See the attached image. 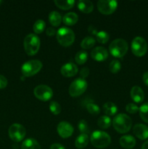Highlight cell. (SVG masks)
I'll return each instance as SVG.
<instances>
[{"label":"cell","mask_w":148,"mask_h":149,"mask_svg":"<svg viewBox=\"0 0 148 149\" xmlns=\"http://www.w3.org/2000/svg\"><path fill=\"white\" fill-rule=\"evenodd\" d=\"M142 79H143V81L145 84V85H147L148 87V71H147V72H145L143 74V76H142Z\"/></svg>","instance_id":"40"},{"label":"cell","mask_w":148,"mask_h":149,"mask_svg":"<svg viewBox=\"0 0 148 149\" xmlns=\"http://www.w3.org/2000/svg\"><path fill=\"white\" fill-rule=\"evenodd\" d=\"M128 49H129L128 43L123 39H115L109 46V51L115 58H123L127 52Z\"/></svg>","instance_id":"4"},{"label":"cell","mask_w":148,"mask_h":149,"mask_svg":"<svg viewBox=\"0 0 148 149\" xmlns=\"http://www.w3.org/2000/svg\"><path fill=\"white\" fill-rule=\"evenodd\" d=\"M62 20L61 15L57 11H52L49 14V21L52 26L57 27L60 25Z\"/></svg>","instance_id":"23"},{"label":"cell","mask_w":148,"mask_h":149,"mask_svg":"<svg viewBox=\"0 0 148 149\" xmlns=\"http://www.w3.org/2000/svg\"><path fill=\"white\" fill-rule=\"evenodd\" d=\"M10 139L15 142H20L26 137V128L20 124H13L10 127L8 130Z\"/></svg>","instance_id":"9"},{"label":"cell","mask_w":148,"mask_h":149,"mask_svg":"<svg viewBox=\"0 0 148 149\" xmlns=\"http://www.w3.org/2000/svg\"><path fill=\"white\" fill-rule=\"evenodd\" d=\"M139 115L144 122L148 123V103H144L139 108Z\"/></svg>","instance_id":"30"},{"label":"cell","mask_w":148,"mask_h":149,"mask_svg":"<svg viewBox=\"0 0 148 149\" xmlns=\"http://www.w3.org/2000/svg\"><path fill=\"white\" fill-rule=\"evenodd\" d=\"M78 8L83 13H91L94 10V5L91 1L89 0H79L78 1Z\"/></svg>","instance_id":"18"},{"label":"cell","mask_w":148,"mask_h":149,"mask_svg":"<svg viewBox=\"0 0 148 149\" xmlns=\"http://www.w3.org/2000/svg\"><path fill=\"white\" fill-rule=\"evenodd\" d=\"M88 59V54L85 51H79L75 56V61L79 65H83Z\"/></svg>","instance_id":"28"},{"label":"cell","mask_w":148,"mask_h":149,"mask_svg":"<svg viewBox=\"0 0 148 149\" xmlns=\"http://www.w3.org/2000/svg\"><path fill=\"white\" fill-rule=\"evenodd\" d=\"M96 43V40L91 36H86L82 40L81 47L84 49H89L92 48Z\"/></svg>","instance_id":"26"},{"label":"cell","mask_w":148,"mask_h":149,"mask_svg":"<svg viewBox=\"0 0 148 149\" xmlns=\"http://www.w3.org/2000/svg\"><path fill=\"white\" fill-rule=\"evenodd\" d=\"M58 134L62 138H68L71 137L73 133V127L68 122L62 121L60 122L57 127Z\"/></svg>","instance_id":"12"},{"label":"cell","mask_w":148,"mask_h":149,"mask_svg":"<svg viewBox=\"0 0 148 149\" xmlns=\"http://www.w3.org/2000/svg\"><path fill=\"white\" fill-rule=\"evenodd\" d=\"M61 110V106L56 101H52L49 104V111L53 113L54 115H58L60 113Z\"/></svg>","instance_id":"33"},{"label":"cell","mask_w":148,"mask_h":149,"mask_svg":"<svg viewBox=\"0 0 148 149\" xmlns=\"http://www.w3.org/2000/svg\"><path fill=\"white\" fill-rule=\"evenodd\" d=\"M54 3L58 8L63 10H68L73 7L75 1L74 0H55Z\"/></svg>","instance_id":"21"},{"label":"cell","mask_w":148,"mask_h":149,"mask_svg":"<svg viewBox=\"0 0 148 149\" xmlns=\"http://www.w3.org/2000/svg\"><path fill=\"white\" fill-rule=\"evenodd\" d=\"M49 149H65V147L59 143H53L51 145Z\"/></svg>","instance_id":"39"},{"label":"cell","mask_w":148,"mask_h":149,"mask_svg":"<svg viewBox=\"0 0 148 149\" xmlns=\"http://www.w3.org/2000/svg\"><path fill=\"white\" fill-rule=\"evenodd\" d=\"M91 145L97 148H105L111 143V138L105 132L100 130L94 131L90 137Z\"/></svg>","instance_id":"2"},{"label":"cell","mask_w":148,"mask_h":149,"mask_svg":"<svg viewBox=\"0 0 148 149\" xmlns=\"http://www.w3.org/2000/svg\"><path fill=\"white\" fill-rule=\"evenodd\" d=\"M142 149H148V141L144 143L142 146Z\"/></svg>","instance_id":"42"},{"label":"cell","mask_w":148,"mask_h":149,"mask_svg":"<svg viewBox=\"0 0 148 149\" xmlns=\"http://www.w3.org/2000/svg\"><path fill=\"white\" fill-rule=\"evenodd\" d=\"M97 125L99 126V127L102 130L108 129L111 125V119L106 115L100 116L97 120Z\"/></svg>","instance_id":"25"},{"label":"cell","mask_w":148,"mask_h":149,"mask_svg":"<svg viewBox=\"0 0 148 149\" xmlns=\"http://www.w3.org/2000/svg\"><path fill=\"white\" fill-rule=\"evenodd\" d=\"M78 68L73 63H67L61 67L60 72L65 77H73L78 74Z\"/></svg>","instance_id":"14"},{"label":"cell","mask_w":148,"mask_h":149,"mask_svg":"<svg viewBox=\"0 0 148 149\" xmlns=\"http://www.w3.org/2000/svg\"><path fill=\"white\" fill-rule=\"evenodd\" d=\"M1 3H2V1H1V0H0V5H1Z\"/></svg>","instance_id":"43"},{"label":"cell","mask_w":148,"mask_h":149,"mask_svg":"<svg viewBox=\"0 0 148 149\" xmlns=\"http://www.w3.org/2000/svg\"><path fill=\"white\" fill-rule=\"evenodd\" d=\"M33 94L35 97L39 100L42 101H48L53 96V91L49 86L41 84L35 87Z\"/></svg>","instance_id":"11"},{"label":"cell","mask_w":148,"mask_h":149,"mask_svg":"<svg viewBox=\"0 0 148 149\" xmlns=\"http://www.w3.org/2000/svg\"><path fill=\"white\" fill-rule=\"evenodd\" d=\"M126 110L128 113L133 114V113H136L139 111V108L134 103H129L128 105H126Z\"/></svg>","instance_id":"35"},{"label":"cell","mask_w":148,"mask_h":149,"mask_svg":"<svg viewBox=\"0 0 148 149\" xmlns=\"http://www.w3.org/2000/svg\"><path fill=\"white\" fill-rule=\"evenodd\" d=\"M87 86L88 84L85 79H83L81 78L76 79L70 85L69 90H68L70 95L73 97L81 95L86 90Z\"/></svg>","instance_id":"7"},{"label":"cell","mask_w":148,"mask_h":149,"mask_svg":"<svg viewBox=\"0 0 148 149\" xmlns=\"http://www.w3.org/2000/svg\"><path fill=\"white\" fill-rule=\"evenodd\" d=\"M99 12L103 15H111L118 7V2L113 0H100L97 3Z\"/></svg>","instance_id":"10"},{"label":"cell","mask_w":148,"mask_h":149,"mask_svg":"<svg viewBox=\"0 0 148 149\" xmlns=\"http://www.w3.org/2000/svg\"><path fill=\"white\" fill-rule=\"evenodd\" d=\"M46 33L48 36H53L56 34L57 31L54 28H49L46 29Z\"/></svg>","instance_id":"38"},{"label":"cell","mask_w":148,"mask_h":149,"mask_svg":"<svg viewBox=\"0 0 148 149\" xmlns=\"http://www.w3.org/2000/svg\"><path fill=\"white\" fill-rule=\"evenodd\" d=\"M21 149H41V146L37 141L35 139L28 138L22 143Z\"/></svg>","instance_id":"24"},{"label":"cell","mask_w":148,"mask_h":149,"mask_svg":"<svg viewBox=\"0 0 148 149\" xmlns=\"http://www.w3.org/2000/svg\"><path fill=\"white\" fill-rule=\"evenodd\" d=\"M120 145L126 149H131L136 146V140L131 135H123L119 140Z\"/></svg>","instance_id":"17"},{"label":"cell","mask_w":148,"mask_h":149,"mask_svg":"<svg viewBox=\"0 0 148 149\" xmlns=\"http://www.w3.org/2000/svg\"><path fill=\"white\" fill-rule=\"evenodd\" d=\"M78 20V16L75 13H66L62 17V21L66 26H74Z\"/></svg>","instance_id":"20"},{"label":"cell","mask_w":148,"mask_h":149,"mask_svg":"<svg viewBox=\"0 0 148 149\" xmlns=\"http://www.w3.org/2000/svg\"><path fill=\"white\" fill-rule=\"evenodd\" d=\"M131 50L135 56H144L147 51V44L145 39L141 36L135 37L131 42Z\"/></svg>","instance_id":"8"},{"label":"cell","mask_w":148,"mask_h":149,"mask_svg":"<svg viewBox=\"0 0 148 149\" xmlns=\"http://www.w3.org/2000/svg\"><path fill=\"white\" fill-rule=\"evenodd\" d=\"M89 69L87 67H84V68H81V71H80V77L83 79L86 78L89 76Z\"/></svg>","instance_id":"36"},{"label":"cell","mask_w":148,"mask_h":149,"mask_svg":"<svg viewBox=\"0 0 148 149\" xmlns=\"http://www.w3.org/2000/svg\"><path fill=\"white\" fill-rule=\"evenodd\" d=\"M102 108L104 113L107 116H114L118 111V107L113 102H107L103 105Z\"/></svg>","instance_id":"22"},{"label":"cell","mask_w":148,"mask_h":149,"mask_svg":"<svg viewBox=\"0 0 148 149\" xmlns=\"http://www.w3.org/2000/svg\"><path fill=\"white\" fill-rule=\"evenodd\" d=\"M131 97L136 103H142L145 98L143 90L139 86H133L131 90Z\"/></svg>","instance_id":"16"},{"label":"cell","mask_w":148,"mask_h":149,"mask_svg":"<svg viewBox=\"0 0 148 149\" xmlns=\"http://www.w3.org/2000/svg\"><path fill=\"white\" fill-rule=\"evenodd\" d=\"M78 130L81 132V134H86L88 135L89 132V130L88 125H87L86 121L84 120H80L78 122Z\"/></svg>","instance_id":"34"},{"label":"cell","mask_w":148,"mask_h":149,"mask_svg":"<svg viewBox=\"0 0 148 149\" xmlns=\"http://www.w3.org/2000/svg\"><path fill=\"white\" fill-rule=\"evenodd\" d=\"M43 64L39 60H31L24 63L21 67V72L26 77H33L39 73L42 68Z\"/></svg>","instance_id":"6"},{"label":"cell","mask_w":148,"mask_h":149,"mask_svg":"<svg viewBox=\"0 0 148 149\" xmlns=\"http://www.w3.org/2000/svg\"><path fill=\"white\" fill-rule=\"evenodd\" d=\"M57 39L62 47H69L75 41V33L72 29L67 27H62L57 31Z\"/></svg>","instance_id":"5"},{"label":"cell","mask_w":148,"mask_h":149,"mask_svg":"<svg viewBox=\"0 0 148 149\" xmlns=\"http://www.w3.org/2000/svg\"><path fill=\"white\" fill-rule=\"evenodd\" d=\"M112 123L114 129L121 134L129 132L132 126L131 119L125 113H119L115 116Z\"/></svg>","instance_id":"1"},{"label":"cell","mask_w":148,"mask_h":149,"mask_svg":"<svg viewBox=\"0 0 148 149\" xmlns=\"http://www.w3.org/2000/svg\"><path fill=\"white\" fill-rule=\"evenodd\" d=\"M89 32L90 33H91V34L96 35L98 31H97V29H95V28H94V26H90L89 28Z\"/></svg>","instance_id":"41"},{"label":"cell","mask_w":148,"mask_h":149,"mask_svg":"<svg viewBox=\"0 0 148 149\" xmlns=\"http://www.w3.org/2000/svg\"><path fill=\"white\" fill-rule=\"evenodd\" d=\"M121 68V64L118 60H113L109 65V70L113 74H116Z\"/></svg>","instance_id":"32"},{"label":"cell","mask_w":148,"mask_h":149,"mask_svg":"<svg viewBox=\"0 0 148 149\" xmlns=\"http://www.w3.org/2000/svg\"><path fill=\"white\" fill-rule=\"evenodd\" d=\"M89 138L88 135L86 134H81L77 137L75 141V146L78 149H83L87 146L89 143Z\"/></svg>","instance_id":"19"},{"label":"cell","mask_w":148,"mask_h":149,"mask_svg":"<svg viewBox=\"0 0 148 149\" xmlns=\"http://www.w3.org/2000/svg\"><path fill=\"white\" fill-rule=\"evenodd\" d=\"M86 108L87 111L89 113L94 115V116H97L100 113V109L97 105L94 104V103H87L86 105Z\"/></svg>","instance_id":"31"},{"label":"cell","mask_w":148,"mask_h":149,"mask_svg":"<svg viewBox=\"0 0 148 149\" xmlns=\"http://www.w3.org/2000/svg\"><path fill=\"white\" fill-rule=\"evenodd\" d=\"M7 85V79L3 75H0V90L4 89Z\"/></svg>","instance_id":"37"},{"label":"cell","mask_w":148,"mask_h":149,"mask_svg":"<svg viewBox=\"0 0 148 149\" xmlns=\"http://www.w3.org/2000/svg\"><path fill=\"white\" fill-rule=\"evenodd\" d=\"M23 45L26 54L30 56H33L37 54L40 49V39L37 35L29 33L25 37Z\"/></svg>","instance_id":"3"},{"label":"cell","mask_w":148,"mask_h":149,"mask_svg":"<svg viewBox=\"0 0 148 149\" xmlns=\"http://www.w3.org/2000/svg\"><path fill=\"white\" fill-rule=\"evenodd\" d=\"M96 38L99 43L100 44H106L108 42L109 39H110V36H109L108 33L104 31H98L96 34Z\"/></svg>","instance_id":"29"},{"label":"cell","mask_w":148,"mask_h":149,"mask_svg":"<svg viewBox=\"0 0 148 149\" xmlns=\"http://www.w3.org/2000/svg\"><path fill=\"white\" fill-rule=\"evenodd\" d=\"M46 24L43 20H37L33 26V30L36 34L41 33L44 31Z\"/></svg>","instance_id":"27"},{"label":"cell","mask_w":148,"mask_h":149,"mask_svg":"<svg viewBox=\"0 0 148 149\" xmlns=\"http://www.w3.org/2000/svg\"><path fill=\"white\" fill-rule=\"evenodd\" d=\"M91 57L94 61L101 62V61H104L107 59L108 57V52L104 47L99 46L94 48L91 50Z\"/></svg>","instance_id":"13"},{"label":"cell","mask_w":148,"mask_h":149,"mask_svg":"<svg viewBox=\"0 0 148 149\" xmlns=\"http://www.w3.org/2000/svg\"><path fill=\"white\" fill-rule=\"evenodd\" d=\"M133 132L136 138L140 140L148 138V127L142 124H137L133 128Z\"/></svg>","instance_id":"15"}]
</instances>
